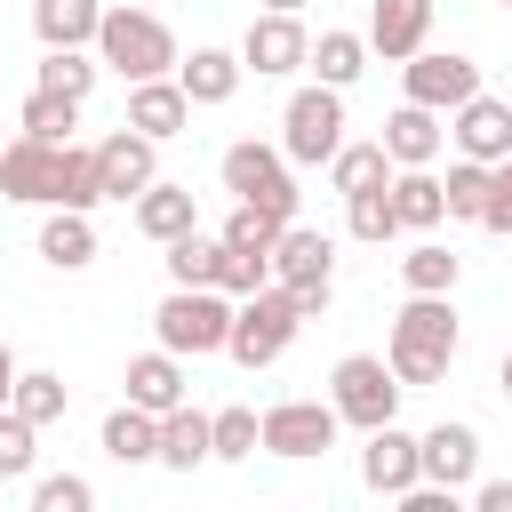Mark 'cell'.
Masks as SVG:
<instances>
[{"mask_svg": "<svg viewBox=\"0 0 512 512\" xmlns=\"http://www.w3.org/2000/svg\"><path fill=\"white\" fill-rule=\"evenodd\" d=\"M456 344H464V328H456V304H448V296H408V304L392 312L384 360H392L400 392H424V384H440V376L456 368Z\"/></svg>", "mask_w": 512, "mask_h": 512, "instance_id": "6da1fadb", "label": "cell"}, {"mask_svg": "<svg viewBox=\"0 0 512 512\" xmlns=\"http://www.w3.org/2000/svg\"><path fill=\"white\" fill-rule=\"evenodd\" d=\"M88 48H96V64L120 72V80H160V72H176V32H168L152 8H136V0L104 8Z\"/></svg>", "mask_w": 512, "mask_h": 512, "instance_id": "7a4b0ae2", "label": "cell"}, {"mask_svg": "<svg viewBox=\"0 0 512 512\" xmlns=\"http://www.w3.org/2000/svg\"><path fill=\"white\" fill-rule=\"evenodd\" d=\"M296 328H304V312H296V296L280 288V280H264L256 296H232V336H224V352L256 376V368H272L288 344H296Z\"/></svg>", "mask_w": 512, "mask_h": 512, "instance_id": "3957f363", "label": "cell"}, {"mask_svg": "<svg viewBox=\"0 0 512 512\" xmlns=\"http://www.w3.org/2000/svg\"><path fill=\"white\" fill-rule=\"evenodd\" d=\"M152 336H160L176 360H208V352H224V336H232V296H224V288H168V296L152 304Z\"/></svg>", "mask_w": 512, "mask_h": 512, "instance_id": "277c9868", "label": "cell"}, {"mask_svg": "<svg viewBox=\"0 0 512 512\" xmlns=\"http://www.w3.org/2000/svg\"><path fill=\"white\" fill-rule=\"evenodd\" d=\"M216 176H224V192H232V200H248V208H264V216L296 224V168H288V152H280V144L240 136V144H224Z\"/></svg>", "mask_w": 512, "mask_h": 512, "instance_id": "5b68a950", "label": "cell"}, {"mask_svg": "<svg viewBox=\"0 0 512 512\" xmlns=\"http://www.w3.org/2000/svg\"><path fill=\"white\" fill-rule=\"evenodd\" d=\"M328 408H336V424H352V432L392 424V416H400V376H392V360H384V352H344V360L328 368Z\"/></svg>", "mask_w": 512, "mask_h": 512, "instance_id": "8992f818", "label": "cell"}, {"mask_svg": "<svg viewBox=\"0 0 512 512\" xmlns=\"http://www.w3.org/2000/svg\"><path fill=\"white\" fill-rule=\"evenodd\" d=\"M336 144H344V88H328V80L296 88L280 104V152H288V168H328Z\"/></svg>", "mask_w": 512, "mask_h": 512, "instance_id": "52a82bcc", "label": "cell"}, {"mask_svg": "<svg viewBox=\"0 0 512 512\" xmlns=\"http://www.w3.org/2000/svg\"><path fill=\"white\" fill-rule=\"evenodd\" d=\"M272 280L296 296L304 320L328 312V296H336V240L312 232V224H280V240H272Z\"/></svg>", "mask_w": 512, "mask_h": 512, "instance_id": "ba28073f", "label": "cell"}, {"mask_svg": "<svg viewBox=\"0 0 512 512\" xmlns=\"http://www.w3.org/2000/svg\"><path fill=\"white\" fill-rule=\"evenodd\" d=\"M336 408L328 400H272L264 416H256V448L264 456H288V464H304V456H328L336 448Z\"/></svg>", "mask_w": 512, "mask_h": 512, "instance_id": "9c48e42d", "label": "cell"}, {"mask_svg": "<svg viewBox=\"0 0 512 512\" xmlns=\"http://www.w3.org/2000/svg\"><path fill=\"white\" fill-rule=\"evenodd\" d=\"M472 88H480V64H472V56H456V48H416V56L400 64V96H408V104L456 112Z\"/></svg>", "mask_w": 512, "mask_h": 512, "instance_id": "30bf717a", "label": "cell"}, {"mask_svg": "<svg viewBox=\"0 0 512 512\" xmlns=\"http://www.w3.org/2000/svg\"><path fill=\"white\" fill-rule=\"evenodd\" d=\"M304 48H312L304 16H280V8L248 16V32H240V64H248L256 80H288V72H304Z\"/></svg>", "mask_w": 512, "mask_h": 512, "instance_id": "8fae6325", "label": "cell"}, {"mask_svg": "<svg viewBox=\"0 0 512 512\" xmlns=\"http://www.w3.org/2000/svg\"><path fill=\"white\" fill-rule=\"evenodd\" d=\"M448 144L464 152V160H504L512 152V96H488V88H472L456 112H448Z\"/></svg>", "mask_w": 512, "mask_h": 512, "instance_id": "7c38bea8", "label": "cell"}, {"mask_svg": "<svg viewBox=\"0 0 512 512\" xmlns=\"http://www.w3.org/2000/svg\"><path fill=\"white\" fill-rule=\"evenodd\" d=\"M96 176H104V200H120V208H128V200L160 176V144H152L144 128H128V120H120V128L96 144Z\"/></svg>", "mask_w": 512, "mask_h": 512, "instance_id": "4fadbf2b", "label": "cell"}, {"mask_svg": "<svg viewBox=\"0 0 512 512\" xmlns=\"http://www.w3.org/2000/svg\"><path fill=\"white\" fill-rule=\"evenodd\" d=\"M416 472H424L432 488L464 496V488L480 480V432H472V424H432V432H416Z\"/></svg>", "mask_w": 512, "mask_h": 512, "instance_id": "5bb4252c", "label": "cell"}, {"mask_svg": "<svg viewBox=\"0 0 512 512\" xmlns=\"http://www.w3.org/2000/svg\"><path fill=\"white\" fill-rule=\"evenodd\" d=\"M368 448H360V488L368 496H408L424 472H416V432H400V416L392 424H376V432H360Z\"/></svg>", "mask_w": 512, "mask_h": 512, "instance_id": "9a60e30c", "label": "cell"}, {"mask_svg": "<svg viewBox=\"0 0 512 512\" xmlns=\"http://www.w3.org/2000/svg\"><path fill=\"white\" fill-rule=\"evenodd\" d=\"M56 160H64V144H40V136H8L0 144V200H24V208H48V192H56Z\"/></svg>", "mask_w": 512, "mask_h": 512, "instance_id": "2e32d148", "label": "cell"}, {"mask_svg": "<svg viewBox=\"0 0 512 512\" xmlns=\"http://www.w3.org/2000/svg\"><path fill=\"white\" fill-rule=\"evenodd\" d=\"M432 8L440 0H368V56L408 64L416 48H432Z\"/></svg>", "mask_w": 512, "mask_h": 512, "instance_id": "e0dca14e", "label": "cell"}, {"mask_svg": "<svg viewBox=\"0 0 512 512\" xmlns=\"http://www.w3.org/2000/svg\"><path fill=\"white\" fill-rule=\"evenodd\" d=\"M376 144H384V160H392V168H432V160L448 152V112H432V104H408V96H400V112L384 120V136H376Z\"/></svg>", "mask_w": 512, "mask_h": 512, "instance_id": "ac0fdd59", "label": "cell"}, {"mask_svg": "<svg viewBox=\"0 0 512 512\" xmlns=\"http://www.w3.org/2000/svg\"><path fill=\"white\" fill-rule=\"evenodd\" d=\"M240 80H248L240 48H192V56H176V88L192 96V112H216V104H232V96H240Z\"/></svg>", "mask_w": 512, "mask_h": 512, "instance_id": "d6986e66", "label": "cell"}, {"mask_svg": "<svg viewBox=\"0 0 512 512\" xmlns=\"http://www.w3.org/2000/svg\"><path fill=\"white\" fill-rule=\"evenodd\" d=\"M128 128H144L152 144H168V136L192 128V96L176 88V72H160V80H128Z\"/></svg>", "mask_w": 512, "mask_h": 512, "instance_id": "ffe728a7", "label": "cell"}, {"mask_svg": "<svg viewBox=\"0 0 512 512\" xmlns=\"http://www.w3.org/2000/svg\"><path fill=\"white\" fill-rule=\"evenodd\" d=\"M128 216H136V232H144L152 248H168L176 232H192V224H200V200H192V184H168V176H152V184L128 200Z\"/></svg>", "mask_w": 512, "mask_h": 512, "instance_id": "44dd1931", "label": "cell"}, {"mask_svg": "<svg viewBox=\"0 0 512 512\" xmlns=\"http://www.w3.org/2000/svg\"><path fill=\"white\" fill-rule=\"evenodd\" d=\"M120 384H128V400H136V408H152V416H168L176 400H192V376H184V360H176L168 344H152V352H136Z\"/></svg>", "mask_w": 512, "mask_h": 512, "instance_id": "7402d4cb", "label": "cell"}, {"mask_svg": "<svg viewBox=\"0 0 512 512\" xmlns=\"http://www.w3.org/2000/svg\"><path fill=\"white\" fill-rule=\"evenodd\" d=\"M40 264H48V272H88V264H96V224H88V208H48V216H40Z\"/></svg>", "mask_w": 512, "mask_h": 512, "instance_id": "603a6c76", "label": "cell"}, {"mask_svg": "<svg viewBox=\"0 0 512 512\" xmlns=\"http://www.w3.org/2000/svg\"><path fill=\"white\" fill-rule=\"evenodd\" d=\"M152 464H168V472H200V464H208V416H200L192 400H176V408L160 416V448H152Z\"/></svg>", "mask_w": 512, "mask_h": 512, "instance_id": "cb8c5ba5", "label": "cell"}, {"mask_svg": "<svg viewBox=\"0 0 512 512\" xmlns=\"http://www.w3.org/2000/svg\"><path fill=\"white\" fill-rule=\"evenodd\" d=\"M104 0H32V40L40 48H88Z\"/></svg>", "mask_w": 512, "mask_h": 512, "instance_id": "d4e9b609", "label": "cell"}, {"mask_svg": "<svg viewBox=\"0 0 512 512\" xmlns=\"http://www.w3.org/2000/svg\"><path fill=\"white\" fill-rule=\"evenodd\" d=\"M392 216H400V232H432V224H448L440 176H432V168H392Z\"/></svg>", "mask_w": 512, "mask_h": 512, "instance_id": "484cf974", "label": "cell"}, {"mask_svg": "<svg viewBox=\"0 0 512 512\" xmlns=\"http://www.w3.org/2000/svg\"><path fill=\"white\" fill-rule=\"evenodd\" d=\"M96 440H104V456H112V464H152V448H160V416H152V408H136V400H120V408L104 416V432H96Z\"/></svg>", "mask_w": 512, "mask_h": 512, "instance_id": "4316f807", "label": "cell"}, {"mask_svg": "<svg viewBox=\"0 0 512 512\" xmlns=\"http://www.w3.org/2000/svg\"><path fill=\"white\" fill-rule=\"evenodd\" d=\"M160 264H168V288H216V272H224V240H208V232L192 224V232L168 240Z\"/></svg>", "mask_w": 512, "mask_h": 512, "instance_id": "83f0119b", "label": "cell"}, {"mask_svg": "<svg viewBox=\"0 0 512 512\" xmlns=\"http://www.w3.org/2000/svg\"><path fill=\"white\" fill-rule=\"evenodd\" d=\"M456 272H464V256H456V248H440L432 232H416V248L400 256L408 296H456Z\"/></svg>", "mask_w": 512, "mask_h": 512, "instance_id": "f1b7e54d", "label": "cell"}, {"mask_svg": "<svg viewBox=\"0 0 512 512\" xmlns=\"http://www.w3.org/2000/svg\"><path fill=\"white\" fill-rule=\"evenodd\" d=\"M304 64H312V80L352 88V80L368 72V32H320V40L304 48Z\"/></svg>", "mask_w": 512, "mask_h": 512, "instance_id": "f546056e", "label": "cell"}, {"mask_svg": "<svg viewBox=\"0 0 512 512\" xmlns=\"http://www.w3.org/2000/svg\"><path fill=\"white\" fill-rule=\"evenodd\" d=\"M48 208H104V176H96V144H64V160H56V192H48Z\"/></svg>", "mask_w": 512, "mask_h": 512, "instance_id": "4dcf8cb0", "label": "cell"}, {"mask_svg": "<svg viewBox=\"0 0 512 512\" xmlns=\"http://www.w3.org/2000/svg\"><path fill=\"white\" fill-rule=\"evenodd\" d=\"M96 48H48L40 56V72H32V88H56V96H72V104H88V88H96Z\"/></svg>", "mask_w": 512, "mask_h": 512, "instance_id": "1f68e13d", "label": "cell"}, {"mask_svg": "<svg viewBox=\"0 0 512 512\" xmlns=\"http://www.w3.org/2000/svg\"><path fill=\"white\" fill-rule=\"evenodd\" d=\"M16 128H24V136H40V144H72L80 104H72V96H56V88H32V96L16 104Z\"/></svg>", "mask_w": 512, "mask_h": 512, "instance_id": "d6a6232c", "label": "cell"}, {"mask_svg": "<svg viewBox=\"0 0 512 512\" xmlns=\"http://www.w3.org/2000/svg\"><path fill=\"white\" fill-rule=\"evenodd\" d=\"M344 232L368 240V248H384V240L400 232V216H392V176L368 184V192H344Z\"/></svg>", "mask_w": 512, "mask_h": 512, "instance_id": "836d02e7", "label": "cell"}, {"mask_svg": "<svg viewBox=\"0 0 512 512\" xmlns=\"http://www.w3.org/2000/svg\"><path fill=\"white\" fill-rule=\"evenodd\" d=\"M64 400H72V392H64V376H56V368H16V392H8V408H16L24 424H40V432H48V424L64 416Z\"/></svg>", "mask_w": 512, "mask_h": 512, "instance_id": "e575fe53", "label": "cell"}, {"mask_svg": "<svg viewBox=\"0 0 512 512\" xmlns=\"http://www.w3.org/2000/svg\"><path fill=\"white\" fill-rule=\"evenodd\" d=\"M440 200H448V224H480V208H488V160L456 152V168L440 176Z\"/></svg>", "mask_w": 512, "mask_h": 512, "instance_id": "d590c367", "label": "cell"}, {"mask_svg": "<svg viewBox=\"0 0 512 512\" xmlns=\"http://www.w3.org/2000/svg\"><path fill=\"white\" fill-rule=\"evenodd\" d=\"M392 176V160H384V144L368 136V144H336V160H328V184L336 192H368V184H384Z\"/></svg>", "mask_w": 512, "mask_h": 512, "instance_id": "8d00e7d4", "label": "cell"}, {"mask_svg": "<svg viewBox=\"0 0 512 512\" xmlns=\"http://www.w3.org/2000/svg\"><path fill=\"white\" fill-rule=\"evenodd\" d=\"M256 456V408H216L208 416V464H248Z\"/></svg>", "mask_w": 512, "mask_h": 512, "instance_id": "74e56055", "label": "cell"}, {"mask_svg": "<svg viewBox=\"0 0 512 512\" xmlns=\"http://www.w3.org/2000/svg\"><path fill=\"white\" fill-rule=\"evenodd\" d=\"M224 248H256V256H272V240H280V216H264V208H248V200H232V216H224V232H216Z\"/></svg>", "mask_w": 512, "mask_h": 512, "instance_id": "f35d334b", "label": "cell"}, {"mask_svg": "<svg viewBox=\"0 0 512 512\" xmlns=\"http://www.w3.org/2000/svg\"><path fill=\"white\" fill-rule=\"evenodd\" d=\"M40 456V424H24L16 408H0V480H24Z\"/></svg>", "mask_w": 512, "mask_h": 512, "instance_id": "ab89813d", "label": "cell"}, {"mask_svg": "<svg viewBox=\"0 0 512 512\" xmlns=\"http://www.w3.org/2000/svg\"><path fill=\"white\" fill-rule=\"evenodd\" d=\"M96 504V488L80 480V472H48V480H32V512H88Z\"/></svg>", "mask_w": 512, "mask_h": 512, "instance_id": "60d3db41", "label": "cell"}, {"mask_svg": "<svg viewBox=\"0 0 512 512\" xmlns=\"http://www.w3.org/2000/svg\"><path fill=\"white\" fill-rule=\"evenodd\" d=\"M264 280H272V256H256V248H224V272H216L224 296H256Z\"/></svg>", "mask_w": 512, "mask_h": 512, "instance_id": "b9f144b4", "label": "cell"}, {"mask_svg": "<svg viewBox=\"0 0 512 512\" xmlns=\"http://www.w3.org/2000/svg\"><path fill=\"white\" fill-rule=\"evenodd\" d=\"M480 224L512 240V152H504V160L488 168V208H480Z\"/></svg>", "mask_w": 512, "mask_h": 512, "instance_id": "7bdbcfd3", "label": "cell"}, {"mask_svg": "<svg viewBox=\"0 0 512 512\" xmlns=\"http://www.w3.org/2000/svg\"><path fill=\"white\" fill-rule=\"evenodd\" d=\"M472 512H512V480H472Z\"/></svg>", "mask_w": 512, "mask_h": 512, "instance_id": "ee69618b", "label": "cell"}, {"mask_svg": "<svg viewBox=\"0 0 512 512\" xmlns=\"http://www.w3.org/2000/svg\"><path fill=\"white\" fill-rule=\"evenodd\" d=\"M8 392H16V352H8V336H0V408H8Z\"/></svg>", "mask_w": 512, "mask_h": 512, "instance_id": "f6af8a7d", "label": "cell"}, {"mask_svg": "<svg viewBox=\"0 0 512 512\" xmlns=\"http://www.w3.org/2000/svg\"><path fill=\"white\" fill-rule=\"evenodd\" d=\"M496 392H504V400H512V352H504V368H496Z\"/></svg>", "mask_w": 512, "mask_h": 512, "instance_id": "bcb514c9", "label": "cell"}, {"mask_svg": "<svg viewBox=\"0 0 512 512\" xmlns=\"http://www.w3.org/2000/svg\"><path fill=\"white\" fill-rule=\"evenodd\" d=\"M264 8H280V16H304V0H264Z\"/></svg>", "mask_w": 512, "mask_h": 512, "instance_id": "7dc6e473", "label": "cell"}, {"mask_svg": "<svg viewBox=\"0 0 512 512\" xmlns=\"http://www.w3.org/2000/svg\"><path fill=\"white\" fill-rule=\"evenodd\" d=\"M136 8H152V0H136Z\"/></svg>", "mask_w": 512, "mask_h": 512, "instance_id": "c3c4849f", "label": "cell"}, {"mask_svg": "<svg viewBox=\"0 0 512 512\" xmlns=\"http://www.w3.org/2000/svg\"><path fill=\"white\" fill-rule=\"evenodd\" d=\"M504 8H512V0H504Z\"/></svg>", "mask_w": 512, "mask_h": 512, "instance_id": "681fc988", "label": "cell"}]
</instances>
